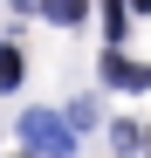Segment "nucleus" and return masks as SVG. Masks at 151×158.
<instances>
[{
	"mask_svg": "<svg viewBox=\"0 0 151 158\" xmlns=\"http://www.w3.org/2000/svg\"><path fill=\"white\" fill-rule=\"evenodd\" d=\"M21 138H28V151H35V158H69L76 131H69L62 117H48V110H28V117H21Z\"/></svg>",
	"mask_w": 151,
	"mask_h": 158,
	"instance_id": "nucleus-1",
	"label": "nucleus"
},
{
	"mask_svg": "<svg viewBox=\"0 0 151 158\" xmlns=\"http://www.w3.org/2000/svg\"><path fill=\"white\" fill-rule=\"evenodd\" d=\"M103 83H117V89H151V69L131 62L124 48H110V55H103Z\"/></svg>",
	"mask_w": 151,
	"mask_h": 158,
	"instance_id": "nucleus-2",
	"label": "nucleus"
},
{
	"mask_svg": "<svg viewBox=\"0 0 151 158\" xmlns=\"http://www.w3.org/2000/svg\"><path fill=\"white\" fill-rule=\"evenodd\" d=\"M35 14H48V21H62V28H76V21L89 14V0H35Z\"/></svg>",
	"mask_w": 151,
	"mask_h": 158,
	"instance_id": "nucleus-3",
	"label": "nucleus"
},
{
	"mask_svg": "<svg viewBox=\"0 0 151 158\" xmlns=\"http://www.w3.org/2000/svg\"><path fill=\"white\" fill-rule=\"evenodd\" d=\"M124 21H131V7H124V0H103V35H110V41L124 35Z\"/></svg>",
	"mask_w": 151,
	"mask_h": 158,
	"instance_id": "nucleus-4",
	"label": "nucleus"
},
{
	"mask_svg": "<svg viewBox=\"0 0 151 158\" xmlns=\"http://www.w3.org/2000/svg\"><path fill=\"white\" fill-rule=\"evenodd\" d=\"M21 83V55H14V48H0V89H14Z\"/></svg>",
	"mask_w": 151,
	"mask_h": 158,
	"instance_id": "nucleus-5",
	"label": "nucleus"
},
{
	"mask_svg": "<svg viewBox=\"0 0 151 158\" xmlns=\"http://www.w3.org/2000/svg\"><path fill=\"white\" fill-rule=\"evenodd\" d=\"M124 7H137V14H144V7H151V0H124Z\"/></svg>",
	"mask_w": 151,
	"mask_h": 158,
	"instance_id": "nucleus-6",
	"label": "nucleus"
}]
</instances>
